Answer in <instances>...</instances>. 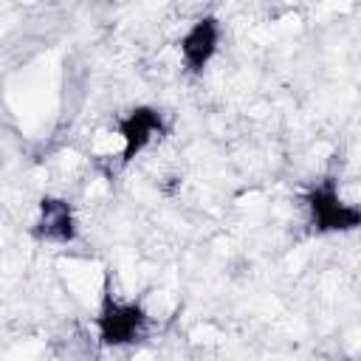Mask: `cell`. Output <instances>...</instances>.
<instances>
[{
	"instance_id": "cell-1",
	"label": "cell",
	"mask_w": 361,
	"mask_h": 361,
	"mask_svg": "<svg viewBox=\"0 0 361 361\" xmlns=\"http://www.w3.org/2000/svg\"><path fill=\"white\" fill-rule=\"evenodd\" d=\"M144 310L138 305H127V302H116L107 299L102 313H99V333L104 344H127L135 341L144 333Z\"/></svg>"
},
{
	"instance_id": "cell-2",
	"label": "cell",
	"mask_w": 361,
	"mask_h": 361,
	"mask_svg": "<svg viewBox=\"0 0 361 361\" xmlns=\"http://www.w3.org/2000/svg\"><path fill=\"white\" fill-rule=\"evenodd\" d=\"M310 209H313V220L319 228L324 231H341V228H355L361 214L355 206L341 203L338 195L333 192V186H322L313 192L310 197Z\"/></svg>"
},
{
	"instance_id": "cell-3",
	"label": "cell",
	"mask_w": 361,
	"mask_h": 361,
	"mask_svg": "<svg viewBox=\"0 0 361 361\" xmlns=\"http://www.w3.org/2000/svg\"><path fill=\"white\" fill-rule=\"evenodd\" d=\"M158 133H161V116H158V110H149V107L133 110L118 124V138L124 144V158H133L135 152H141Z\"/></svg>"
},
{
	"instance_id": "cell-4",
	"label": "cell",
	"mask_w": 361,
	"mask_h": 361,
	"mask_svg": "<svg viewBox=\"0 0 361 361\" xmlns=\"http://www.w3.org/2000/svg\"><path fill=\"white\" fill-rule=\"evenodd\" d=\"M214 48H217V25H214V20H197L192 28H189V34L183 37V42H180V51H183V59H186V65L192 68V71H197V68H203L206 62H209V56L214 54Z\"/></svg>"
},
{
	"instance_id": "cell-5",
	"label": "cell",
	"mask_w": 361,
	"mask_h": 361,
	"mask_svg": "<svg viewBox=\"0 0 361 361\" xmlns=\"http://www.w3.org/2000/svg\"><path fill=\"white\" fill-rule=\"evenodd\" d=\"M37 234L45 240H71L73 237V214L71 206L65 200H42L39 206V223H37Z\"/></svg>"
}]
</instances>
